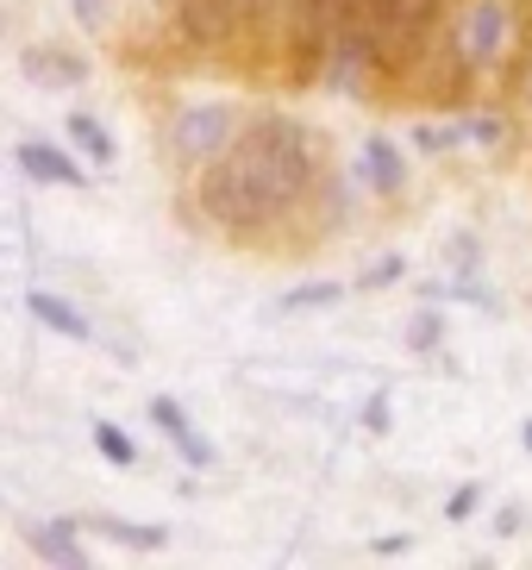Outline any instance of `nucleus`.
<instances>
[{
    "label": "nucleus",
    "mask_w": 532,
    "mask_h": 570,
    "mask_svg": "<svg viewBox=\"0 0 532 570\" xmlns=\"http://www.w3.org/2000/svg\"><path fill=\"white\" fill-rule=\"evenodd\" d=\"M433 0H338V51L333 57H401L414 51Z\"/></svg>",
    "instance_id": "nucleus-2"
},
{
    "label": "nucleus",
    "mask_w": 532,
    "mask_h": 570,
    "mask_svg": "<svg viewBox=\"0 0 532 570\" xmlns=\"http://www.w3.org/2000/svg\"><path fill=\"white\" fill-rule=\"evenodd\" d=\"M333 302H345V283H295L276 302V314H301V307H333Z\"/></svg>",
    "instance_id": "nucleus-15"
},
{
    "label": "nucleus",
    "mask_w": 532,
    "mask_h": 570,
    "mask_svg": "<svg viewBox=\"0 0 532 570\" xmlns=\"http://www.w3.org/2000/svg\"><path fill=\"white\" fill-rule=\"evenodd\" d=\"M150 420H157V426H164L169 439H176V452H183L195 470H207V464H214V445H207V439H200L195 426H188V414H183L176 402H169V395H150Z\"/></svg>",
    "instance_id": "nucleus-8"
},
{
    "label": "nucleus",
    "mask_w": 532,
    "mask_h": 570,
    "mask_svg": "<svg viewBox=\"0 0 532 570\" xmlns=\"http://www.w3.org/2000/svg\"><path fill=\"white\" fill-rule=\"evenodd\" d=\"M95 445H100V458H107L114 470H138V445H132V433H126V426L95 420Z\"/></svg>",
    "instance_id": "nucleus-14"
},
{
    "label": "nucleus",
    "mask_w": 532,
    "mask_h": 570,
    "mask_svg": "<svg viewBox=\"0 0 532 570\" xmlns=\"http://www.w3.org/2000/svg\"><path fill=\"white\" fill-rule=\"evenodd\" d=\"M483 502H489L483 483H457V489H451V502H445V514H451V520H470Z\"/></svg>",
    "instance_id": "nucleus-16"
},
{
    "label": "nucleus",
    "mask_w": 532,
    "mask_h": 570,
    "mask_svg": "<svg viewBox=\"0 0 532 570\" xmlns=\"http://www.w3.org/2000/svg\"><path fill=\"white\" fill-rule=\"evenodd\" d=\"M364 426H370V433H383V426H388V402H383V395H370V407H364Z\"/></svg>",
    "instance_id": "nucleus-21"
},
{
    "label": "nucleus",
    "mask_w": 532,
    "mask_h": 570,
    "mask_svg": "<svg viewBox=\"0 0 532 570\" xmlns=\"http://www.w3.org/2000/svg\"><path fill=\"white\" fill-rule=\"evenodd\" d=\"M245 19V0H183V32L195 45H219Z\"/></svg>",
    "instance_id": "nucleus-6"
},
{
    "label": "nucleus",
    "mask_w": 532,
    "mask_h": 570,
    "mask_svg": "<svg viewBox=\"0 0 532 570\" xmlns=\"http://www.w3.org/2000/svg\"><path fill=\"white\" fill-rule=\"evenodd\" d=\"M19 69H26V82L32 88H82L88 82V63L69 51H50V45H32V51L19 57Z\"/></svg>",
    "instance_id": "nucleus-5"
},
{
    "label": "nucleus",
    "mask_w": 532,
    "mask_h": 570,
    "mask_svg": "<svg viewBox=\"0 0 532 570\" xmlns=\"http://www.w3.org/2000/svg\"><path fill=\"white\" fill-rule=\"evenodd\" d=\"M26 314H32L38 326H50V333H63V338H88V320L76 314L63 295H50V288H32V295H26Z\"/></svg>",
    "instance_id": "nucleus-11"
},
{
    "label": "nucleus",
    "mask_w": 532,
    "mask_h": 570,
    "mask_svg": "<svg viewBox=\"0 0 532 570\" xmlns=\"http://www.w3.org/2000/svg\"><path fill=\"white\" fill-rule=\"evenodd\" d=\"M226 138H233V107H183L176 114V132H169V145H176V157L183 164H214L219 151H226Z\"/></svg>",
    "instance_id": "nucleus-3"
},
{
    "label": "nucleus",
    "mask_w": 532,
    "mask_h": 570,
    "mask_svg": "<svg viewBox=\"0 0 532 570\" xmlns=\"http://www.w3.org/2000/svg\"><path fill=\"white\" fill-rule=\"evenodd\" d=\"M69 138H76V151L88 157V164H119V145H114V132H107V126H100L95 114H69Z\"/></svg>",
    "instance_id": "nucleus-12"
},
{
    "label": "nucleus",
    "mask_w": 532,
    "mask_h": 570,
    "mask_svg": "<svg viewBox=\"0 0 532 570\" xmlns=\"http://www.w3.org/2000/svg\"><path fill=\"white\" fill-rule=\"evenodd\" d=\"M32 552L50 558V564H63V570H82V564H88L82 539H76V520H50V527H32Z\"/></svg>",
    "instance_id": "nucleus-9"
},
{
    "label": "nucleus",
    "mask_w": 532,
    "mask_h": 570,
    "mask_svg": "<svg viewBox=\"0 0 532 570\" xmlns=\"http://www.w3.org/2000/svg\"><path fill=\"white\" fill-rule=\"evenodd\" d=\"M526 107H532V69H526Z\"/></svg>",
    "instance_id": "nucleus-25"
},
{
    "label": "nucleus",
    "mask_w": 532,
    "mask_h": 570,
    "mask_svg": "<svg viewBox=\"0 0 532 570\" xmlns=\"http://www.w3.org/2000/svg\"><path fill=\"white\" fill-rule=\"evenodd\" d=\"M433 338H439V314H420L414 333H407V345H433Z\"/></svg>",
    "instance_id": "nucleus-20"
},
{
    "label": "nucleus",
    "mask_w": 532,
    "mask_h": 570,
    "mask_svg": "<svg viewBox=\"0 0 532 570\" xmlns=\"http://www.w3.org/2000/svg\"><path fill=\"white\" fill-rule=\"evenodd\" d=\"M395 276H401V257H383L376 269H364V276H357V288H383V283H395Z\"/></svg>",
    "instance_id": "nucleus-19"
},
{
    "label": "nucleus",
    "mask_w": 532,
    "mask_h": 570,
    "mask_svg": "<svg viewBox=\"0 0 532 570\" xmlns=\"http://www.w3.org/2000/svg\"><path fill=\"white\" fill-rule=\"evenodd\" d=\"M508 0H476V13H470V32H464V45H470V57L476 63H495L501 57V45H508Z\"/></svg>",
    "instance_id": "nucleus-7"
},
{
    "label": "nucleus",
    "mask_w": 532,
    "mask_h": 570,
    "mask_svg": "<svg viewBox=\"0 0 532 570\" xmlns=\"http://www.w3.org/2000/svg\"><path fill=\"white\" fill-rule=\"evenodd\" d=\"M364 176H370L376 188H383V195H395V188L407 183V157H401V145H395V138H383V132H376V138L364 145Z\"/></svg>",
    "instance_id": "nucleus-10"
},
{
    "label": "nucleus",
    "mask_w": 532,
    "mask_h": 570,
    "mask_svg": "<svg viewBox=\"0 0 532 570\" xmlns=\"http://www.w3.org/2000/svg\"><path fill=\"white\" fill-rule=\"evenodd\" d=\"M514 533H520V508L508 502V508L495 514V539H514Z\"/></svg>",
    "instance_id": "nucleus-22"
},
{
    "label": "nucleus",
    "mask_w": 532,
    "mask_h": 570,
    "mask_svg": "<svg viewBox=\"0 0 532 570\" xmlns=\"http://www.w3.org/2000/svg\"><path fill=\"white\" fill-rule=\"evenodd\" d=\"M69 7H76V26H82V32H100L107 13H114V0H69Z\"/></svg>",
    "instance_id": "nucleus-17"
},
{
    "label": "nucleus",
    "mask_w": 532,
    "mask_h": 570,
    "mask_svg": "<svg viewBox=\"0 0 532 570\" xmlns=\"http://www.w3.org/2000/svg\"><path fill=\"white\" fill-rule=\"evenodd\" d=\"M370 552H376V558H401V552H414V533H383V539H370Z\"/></svg>",
    "instance_id": "nucleus-18"
},
{
    "label": "nucleus",
    "mask_w": 532,
    "mask_h": 570,
    "mask_svg": "<svg viewBox=\"0 0 532 570\" xmlns=\"http://www.w3.org/2000/svg\"><path fill=\"white\" fill-rule=\"evenodd\" d=\"M88 533H100V539H114V546H132V552H157L164 546V527H132V520H114V514H95L88 520Z\"/></svg>",
    "instance_id": "nucleus-13"
},
{
    "label": "nucleus",
    "mask_w": 532,
    "mask_h": 570,
    "mask_svg": "<svg viewBox=\"0 0 532 570\" xmlns=\"http://www.w3.org/2000/svg\"><path fill=\"white\" fill-rule=\"evenodd\" d=\"M13 164L32 176V183H50V188H82L88 183V169L76 164L69 151H57V145H38V138H26L13 151Z\"/></svg>",
    "instance_id": "nucleus-4"
},
{
    "label": "nucleus",
    "mask_w": 532,
    "mask_h": 570,
    "mask_svg": "<svg viewBox=\"0 0 532 570\" xmlns=\"http://www.w3.org/2000/svg\"><path fill=\"white\" fill-rule=\"evenodd\" d=\"M314 183V145L295 119L269 114L250 132H238L214 169L200 176V207L219 226H264V219L288 214Z\"/></svg>",
    "instance_id": "nucleus-1"
},
{
    "label": "nucleus",
    "mask_w": 532,
    "mask_h": 570,
    "mask_svg": "<svg viewBox=\"0 0 532 570\" xmlns=\"http://www.w3.org/2000/svg\"><path fill=\"white\" fill-rule=\"evenodd\" d=\"M276 7H283V0H245V19H269Z\"/></svg>",
    "instance_id": "nucleus-23"
},
{
    "label": "nucleus",
    "mask_w": 532,
    "mask_h": 570,
    "mask_svg": "<svg viewBox=\"0 0 532 570\" xmlns=\"http://www.w3.org/2000/svg\"><path fill=\"white\" fill-rule=\"evenodd\" d=\"M520 445H526V458H532V420H526V426H520Z\"/></svg>",
    "instance_id": "nucleus-24"
}]
</instances>
